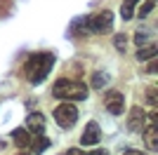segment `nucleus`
<instances>
[{
	"label": "nucleus",
	"mask_w": 158,
	"mask_h": 155,
	"mask_svg": "<svg viewBox=\"0 0 158 155\" xmlns=\"http://www.w3.org/2000/svg\"><path fill=\"white\" fill-rule=\"evenodd\" d=\"M54 61H57V57H54L52 52H38V54H31V57L26 59L24 68H21V73H24V78H26L31 85H40L47 75H50Z\"/></svg>",
	"instance_id": "1"
},
{
	"label": "nucleus",
	"mask_w": 158,
	"mask_h": 155,
	"mask_svg": "<svg viewBox=\"0 0 158 155\" xmlns=\"http://www.w3.org/2000/svg\"><path fill=\"white\" fill-rule=\"evenodd\" d=\"M52 97L61 99V101H85L87 85L80 80H71V78H59L52 87Z\"/></svg>",
	"instance_id": "2"
},
{
	"label": "nucleus",
	"mask_w": 158,
	"mask_h": 155,
	"mask_svg": "<svg viewBox=\"0 0 158 155\" xmlns=\"http://www.w3.org/2000/svg\"><path fill=\"white\" fill-rule=\"evenodd\" d=\"M83 19H85L87 35H90V33L106 35V33H111V28H113V12L111 10H99V12L90 14V17H83Z\"/></svg>",
	"instance_id": "3"
},
{
	"label": "nucleus",
	"mask_w": 158,
	"mask_h": 155,
	"mask_svg": "<svg viewBox=\"0 0 158 155\" xmlns=\"http://www.w3.org/2000/svg\"><path fill=\"white\" fill-rule=\"evenodd\" d=\"M78 115H80L78 108H76L71 101H64L61 106L54 108V122L59 125L61 129H71L73 125L78 122Z\"/></svg>",
	"instance_id": "4"
},
{
	"label": "nucleus",
	"mask_w": 158,
	"mask_h": 155,
	"mask_svg": "<svg viewBox=\"0 0 158 155\" xmlns=\"http://www.w3.org/2000/svg\"><path fill=\"white\" fill-rule=\"evenodd\" d=\"M104 106L111 115H123L125 113V97L120 92H109L104 97Z\"/></svg>",
	"instance_id": "5"
},
{
	"label": "nucleus",
	"mask_w": 158,
	"mask_h": 155,
	"mask_svg": "<svg viewBox=\"0 0 158 155\" xmlns=\"http://www.w3.org/2000/svg\"><path fill=\"white\" fill-rule=\"evenodd\" d=\"M99 141H102V127H99L94 120H90V122L85 125L83 136H80V146H97Z\"/></svg>",
	"instance_id": "6"
},
{
	"label": "nucleus",
	"mask_w": 158,
	"mask_h": 155,
	"mask_svg": "<svg viewBox=\"0 0 158 155\" xmlns=\"http://www.w3.org/2000/svg\"><path fill=\"white\" fill-rule=\"evenodd\" d=\"M144 122H146V113L139 106L130 108V117H127V129L130 132H142L144 129Z\"/></svg>",
	"instance_id": "7"
},
{
	"label": "nucleus",
	"mask_w": 158,
	"mask_h": 155,
	"mask_svg": "<svg viewBox=\"0 0 158 155\" xmlns=\"http://www.w3.org/2000/svg\"><path fill=\"white\" fill-rule=\"evenodd\" d=\"M50 146H52V141H50L45 134H31V143H28V148H31V155H40V153H45Z\"/></svg>",
	"instance_id": "8"
},
{
	"label": "nucleus",
	"mask_w": 158,
	"mask_h": 155,
	"mask_svg": "<svg viewBox=\"0 0 158 155\" xmlns=\"http://www.w3.org/2000/svg\"><path fill=\"white\" fill-rule=\"evenodd\" d=\"M26 129L28 132H33V134H45V117H43V113H28L26 117Z\"/></svg>",
	"instance_id": "9"
},
{
	"label": "nucleus",
	"mask_w": 158,
	"mask_h": 155,
	"mask_svg": "<svg viewBox=\"0 0 158 155\" xmlns=\"http://www.w3.org/2000/svg\"><path fill=\"white\" fill-rule=\"evenodd\" d=\"M156 134H158V122H149V127L144 129V143L151 153L158 148V136Z\"/></svg>",
	"instance_id": "10"
},
{
	"label": "nucleus",
	"mask_w": 158,
	"mask_h": 155,
	"mask_svg": "<svg viewBox=\"0 0 158 155\" xmlns=\"http://www.w3.org/2000/svg\"><path fill=\"white\" fill-rule=\"evenodd\" d=\"M12 141L19 146V148H28V143H31V132L26 127H17L12 132Z\"/></svg>",
	"instance_id": "11"
},
{
	"label": "nucleus",
	"mask_w": 158,
	"mask_h": 155,
	"mask_svg": "<svg viewBox=\"0 0 158 155\" xmlns=\"http://www.w3.org/2000/svg\"><path fill=\"white\" fill-rule=\"evenodd\" d=\"M137 59H139V61H149V59H156V42H151V45H146V47H139Z\"/></svg>",
	"instance_id": "12"
},
{
	"label": "nucleus",
	"mask_w": 158,
	"mask_h": 155,
	"mask_svg": "<svg viewBox=\"0 0 158 155\" xmlns=\"http://www.w3.org/2000/svg\"><path fill=\"white\" fill-rule=\"evenodd\" d=\"M135 5H137V0H123V7H120V17L125 21H130L135 17Z\"/></svg>",
	"instance_id": "13"
},
{
	"label": "nucleus",
	"mask_w": 158,
	"mask_h": 155,
	"mask_svg": "<svg viewBox=\"0 0 158 155\" xmlns=\"http://www.w3.org/2000/svg\"><path fill=\"white\" fill-rule=\"evenodd\" d=\"M153 7H156V0H146L144 5H142V10L137 12V17H139V19H146V17L153 12Z\"/></svg>",
	"instance_id": "14"
},
{
	"label": "nucleus",
	"mask_w": 158,
	"mask_h": 155,
	"mask_svg": "<svg viewBox=\"0 0 158 155\" xmlns=\"http://www.w3.org/2000/svg\"><path fill=\"white\" fill-rule=\"evenodd\" d=\"M135 42H137L139 47H146V45H151V35L144 31H137L135 33Z\"/></svg>",
	"instance_id": "15"
},
{
	"label": "nucleus",
	"mask_w": 158,
	"mask_h": 155,
	"mask_svg": "<svg viewBox=\"0 0 158 155\" xmlns=\"http://www.w3.org/2000/svg\"><path fill=\"white\" fill-rule=\"evenodd\" d=\"M113 42H116V50H118V52H125L127 50V38L123 35V33H118V35L113 38Z\"/></svg>",
	"instance_id": "16"
},
{
	"label": "nucleus",
	"mask_w": 158,
	"mask_h": 155,
	"mask_svg": "<svg viewBox=\"0 0 158 155\" xmlns=\"http://www.w3.org/2000/svg\"><path fill=\"white\" fill-rule=\"evenodd\" d=\"M94 80H92V87H94V89H99V87H104V85H106V73H94Z\"/></svg>",
	"instance_id": "17"
},
{
	"label": "nucleus",
	"mask_w": 158,
	"mask_h": 155,
	"mask_svg": "<svg viewBox=\"0 0 158 155\" xmlns=\"http://www.w3.org/2000/svg\"><path fill=\"white\" fill-rule=\"evenodd\" d=\"M156 85H151V89H149V92H146V101H149V103H151V106H156V101H158V99H156Z\"/></svg>",
	"instance_id": "18"
},
{
	"label": "nucleus",
	"mask_w": 158,
	"mask_h": 155,
	"mask_svg": "<svg viewBox=\"0 0 158 155\" xmlns=\"http://www.w3.org/2000/svg\"><path fill=\"white\" fill-rule=\"evenodd\" d=\"M61 155H87V153H83L80 148H69V150H64Z\"/></svg>",
	"instance_id": "19"
},
{
	"label": "nucleus",
	"mask_w": 158,
	"mask_h": 155,
	"mask_svg": "<svg viewBox=\"0 0 158 155\" xmlns=\"http://www.w3.org/2000/svg\"><path fill=\"white\" fill-rule=\"evenodd\" d=\"M87 155H109V150H104V148H94L92 153H87Z\"/></svg>",
	"instance_id": "20"
},
{
	"label": "nucleus",
	"mask_w": 158,
	"mask_h": 155,
	"mask_svg": "<svg viewBox=\"0 0 158 155\" xmlns=\"http://www.w3.org/2000/svg\"><path fill=\"white\" fill-rule=\"evenodd\" d=\"M123 155H146V153H142V150H135V148H127Z\"/></svg>",
	"instance_id": "21"
},
{
	"label": "nucleus",
	"mask_w": 158,
	"mask_h": 155,
	"mask_svg": "<svg viewBox=\"0 0 158 155\" xmlns=\"http://www.w3.org/2000/svg\"><path fill=\"white\" fill-rule=\"evenodd\" d=\"M149 71L156 73V59H151V64H149Z\"/></svg>",
	"instance_id": "22"
},
{
	"label": "nucleus",
	"mask_w": 158,
	"mask_h": 155,
	"mask_svg": "<svg viewBox=\"0 0 158 155\" xmlns=\"http://www.w3.org/2000/svg\"><path fill=\"white\" fill-rule=\"evenodd\" d=\"M17 155H31V153H17Z\"/></svg>",
	"instance_id": "23"
}]
</instances>
